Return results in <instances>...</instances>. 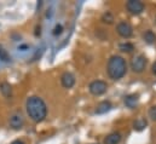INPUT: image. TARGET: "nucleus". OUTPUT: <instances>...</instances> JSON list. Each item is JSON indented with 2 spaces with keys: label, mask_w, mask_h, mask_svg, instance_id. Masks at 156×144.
Wrapping results in <instances>:
<instances>
[{
  "label": "nucleus",
  "mask_w": 156,
  "mask_h": 144,
  "mask_svg": "<svg viewBox=\"0 0 156 144\" xmlns=\"http://www.w3.org/2000/svg\"><path fill=\"white\" fill-rule=\"evenodd\" d=\"M26 110L28 116L34 122H41L47 115V107L42 98L38 96H32L26 102Z\"/></svg>",
  "instance_id": "1"
},
{
  "label": "nucleus",
  "mask_w": 156,
  "mask_h": 144,
  "mask_svg": "<svg viewBox=\"0 0 156 144\" xmlns=\"http://www.w3.org/2000/svg\"><path fill=\"white\" fill-rule=\"evenodd\" d=\"M107 72L109 77L113 80H120L121 77H123L127 72V64L125 58L117 55L112 56L107 64Z\"/></svg>",
  "instance_id": "2"
},
{
  "label": "nucleus",
  "mask_w": 156,
  "mask_h": 144,
  "mask_svg": "<svg viewBox=\"0 0 156 144\" xmlns=\"http://www.w3.org/2000/svg\"><path fill=\"white\" fill-rule=\"evenodd\" d=\"M88 90H90V92H91L93 96H102V95H104V93L107 92L108 85H107V82L103 81V80H94V81H92V82L90 84Z\"/></svg>",
  "instance_id": "3"
},
{
  "label": "nucleus",
  "mask_w": 156,
  "mask_h": 144,
  "mask_svg": "<svg viewBox=\"0 0 156 144\" xmlns=\"http://www.w3.org/2000/svg\"><path fill=\"white\" fill-rule=\"evenodd\" d=\"M147 66V58L143 55H138L136 57H133V59L131 61V69L133 73H143Z\"/></svg>",
  "instance_id": "4"
},
{
  "label": "nucleus",
  "mask_w": 156,
  "mask_h": 144,
  "mask_svg": "<svg viewBox=\"0 0 156 144\" xmlns=\"http://www.w3.org/2000/svg\"><path fill=\"white\" fill-rule=\"evenodd\" d=\"M117 34L125 39H128L133 35V28L128 22H120L116 26Z\"/></svg>",
  "instance_id": "5"
},
{
  "label": "nucleus",
  "mask_w": 156,
  "mask_h": 144,
  "mask_svg": "<svg viewBox=\"0 0 156 144\" xmlns=\"http://www.w3.org/2000/svg\"><path fill=\"white\" fill-rule=\"evenodd\" d=\"M126 7L129 11V13H132V15H140L144 11V9H145L144 4L142 1H138V0H129V1H127L126 2Z\"/></svg>",
  "instance_id": "6"
},
{
  "label": "nucleus",
  "mask_w": 156,
  "mask_h": 144,
  "mask_svg": "<svg viewBox=\"0 0 156 144\" xmlns=\"http://www.w3.org/2000/svg\"><path fill=\"white\" fill-rule=\"evenodd\" d=\"M24 125V117L21 113H13L10 116V126L15 130H21Z\"/></svg>",
  "instance_id": "7"
},
{
  "label": "nucleus",
  "mask_w": 156,
  "mask_h": 144,
  "mask_svg": "<svg viewBox=\"0 0 156 144\" xmlns=\"http://www.w3.org/2000/svg\"><path fill=\"white\" fill-rule=\"evenodd\" d=\"M61 84L64 88H72L75 85V76L72 73H63L61 76Z\"/></svg>",
  "instance_id": "8"
},
{
  "label": "nucleus",
  "mask_w": 156,
  "mask_h": 144,
  "mask_svg": "<svg viewBox=\"0 0 156 144\" xmlns=\"http://www.w3.org/2000/svg\"><path fill=\"white\" fill-rule=\"evenodd\" d=\"M138 101H139V96H138V95H136V93L128 95V96L125 97V106L128 107V108L133 109L137 107Z\"/></svg>",
  "instance_id": "9"
},
{
  "label": "nucleus",
  "mask_w": 156,
  "mask_h": 144,
  "mask_svg": "<svg viewBox=\"0 0 156 144\" xmlns=\"http://www.w3.org/2000/svg\"><path fill=\"white\" fill-rule=\"evenodd\" d=\"M112 108H113V106H112V103L109 101H103V102H101L97 106L96 114H105V113H108Z\"/></svg>",
  "instance_id": "10"
},
{
  "label": "nucleus",
  "mask_w": 156,
  "mask_h": 144,
  "mask_svg": "<svg viewBox=\"0 0 156 144\" xmlns=\"http://www.w3.org/2000/svg\"><path fill=\"white\" fill-rule=\"evenodd\" d=\"M121 142V135L119 132H113L108 135L104 139V144H119Z\"/></svg>",
  "instance_id": "11"
},
{
  "label": "nucleus",
  "mask_w": 156,
  "mask_h": 144,
  "mask_svg": "<svg viewBox=\"0 0 156 144\" xmlns=\"http://www.w3.org/2000/svg\"><path fill=\"white\" fill-rule=\"evenodd\" d=\"M0 92L2 93V96L4 97H6V98H9V97H11L12 96V87H11V85L9 84V82H1L0 84Z\"/></svg>",
  "instance_id": "12"
},
{
  "label": "nucleus",
  "mask_w": 156,
  "mask_h": 144,
  "mask_svg": "<svg viewBox=\"0 0 156 144\" xmlns=\"http://www.w3.org/2000/svg\"><path fill=\"white\" fill-rule=\"evenodd\" d=\"M147 125H148V122H147L145 119H138V120L134 121L133 127H134V130H137V131H142V130H144V128L147 127Z\"/></svg>",
  "instance_id": "13"
},
{
  "label": "nucleus",
  "mask_w": 156,
  "mask_h": 144,
  "mask_svg": "<svg viewBox=\"0 0 156 144\" xmlns=\"http://www.w3.org/2000/svg\"><path fill=\"white\" fill-rule=\"evenodd\" d=\"M143 39H144V41L148 42V44H154L156 41V35L151 31H147V32L144 33V35H143Z\"/></svg>",
  "instance_id": "14"
},
{
  "label": "nucleus",
  "mask_w": 156,
  "mask_h": 144,
  "mask_svg": "<svg viewBox=\"0 0 156 144\" xmlns=\"http://www.w3.org/2000/svg\"><path fill=\"white\" fill-rule=\"evenodd\" d=\"M119 49H120V51H122V52L129 53V52H132V51L134 50V46H133L131 42H122V44L119 45Z\"/></svg>",
  "instance_id": "15"
},
{
  "label": "nucleus",
  "mask_w": 156,
  "mask_h": 144,
  "mask_svg": "<svg viewBox=\"0 0 156 144\" xmlns=\"http://www.w3.org/2000/svg\"><path fill=\"white\" fill-rule=\"evenodd\" d=\"M102 21H103L104 23L112 24V23L114 22V16H113L110 12H105V13L103 15V17H102Z\"/></svg>",
  "instance_id": "16"
},
{
  "label": "nucleus",
  "mask_w": 156,
  "mask_h": 144,
  "mask_svg": "<svg viewBox=\"0 0 156 144\" xmlns=\"http://www.w3.org/2000/svg\"><path fill=\"white\" fill-rule=\"evenodd\" d=\"M149 117L153 121H156V106H153L151 108L149 109Z\"/></svg>",
  "instance_id": "17"
},
{
  "label": "nucleus",
  "mask_w": 156,
  "mask_h": 144,
  "mask_svg": "<svg viewBox=\"0 0 156 144\" xmlns=\"http://www.w3.org/2000/svg\"><path fill=\"white\" fill-rule=\"evenodd\" d=\"M62 31H63V27L61 24H57L55 27V29H53V35H59L62 33Z\"/></svg>",
  "instance_id": "18"
},
{
  "label": "nucleus",
  "mask_w": 156,
  "mask_h": 144,
  "mask_svg": "<svg viewBox=\"0 0 156 144\" xmlns=\"http://www.w3.org/2000/svg\"><path fill=\"white\" fill-rule=\"evenodd\" d=\"M0 58H1L2 61H9V56H7V53H6L2 49H0Z\"/></svg>",
  "instance_id": "19"
},
{
  "label": "nucleus",
  "mask_w": 156,
  "mask_h": 144,
  "mask_svg": "<svg viewBox=\"0 0 156 144\" xmlns=\"http://www.w3.org/2000/svg\"><path fill=\"white\" fill-rule=\"evenodd\" d=\"M11 144H24V142H22V141H20V139H16V141H13Z\"/></svg>",
  "instance_id": "20"
},
{
  "label": "nucleus",
  "mask_w": 156,
  "mask_h": 144,
  "mask_svg": "<svg viewBox=\"0 0 156 144\" xmlns=\"http://www.w3.org/2000/svg\"><path fill=\"white\" fill-rule=\"evenodd\" d=\"M153 73H154V74L156 75V62L154 63V64H153Z\"/></svg>",
  "instance_id": "21"
}]
</instances>
